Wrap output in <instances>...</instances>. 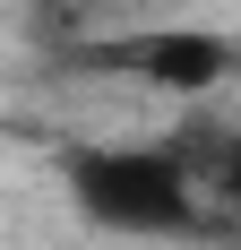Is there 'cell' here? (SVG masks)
Returning <instances> with one entry per match:
<instances>
[{"label":"cell","instance_id":"cell-2","mask_svg":"<svg viewBox=\"0 0 241 250\" xmlns=\"http://www.w3.org/2000/svg\"><path fill=\"white\" fill-rule=\"evenodd\" d=\"M112 61L138 69V78H155V86H181V95H207L224 78V43H207V35H155V43L112 52Z\"/></svg>","mask_w":241,"mask_h":250},{"label":"cell","instance_id":"cell-1","mask_svg":"<svg viewBox=\"0 0 241 250\" xmlns=\"http://www.w3.org/2000/svg\"><path fill=\"white\" fill-rule=\"evenodd\" d=\"M69 190L112 233H190L198 225L190 173L164 147H69Z\"/></svg>","mask_w":241,"mask_h":250},{"label":"cell","instance_id":"cell-3","mask_svg":"<svg viewBox=\"0 0 241 250\" xmlns=\"http://www.w3.org/2000/svg\"><path fill=\"white\" fill-rule=\"evenodd\" d=\"M207 164H216V181L241 199V138H207Z\"/></svg>","mask_w":241,"mask_h":250}]
</instances>
